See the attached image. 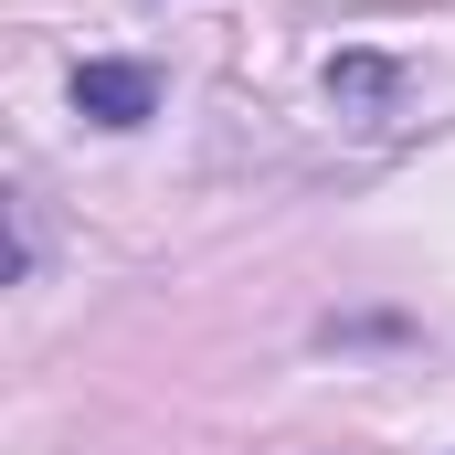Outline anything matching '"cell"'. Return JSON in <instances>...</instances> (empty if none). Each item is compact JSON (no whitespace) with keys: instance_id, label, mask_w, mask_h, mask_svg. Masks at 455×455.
Here are the masks:
<instances>
[{"instance_id":"1","label":"cell","mask_w":455,"mask_h":455,"mask_svg":"<svg viewBox=\"0 0 455 455\" xmlns=\"http://www.w3.org/2000/svg\"><path fill=\"white\" fill-rule=\"evenodd\" d=\"M75 107L107 116V127H138V116L159 107V75H148V64H85V75H75Z\"/></svg>"}]
</instances>
